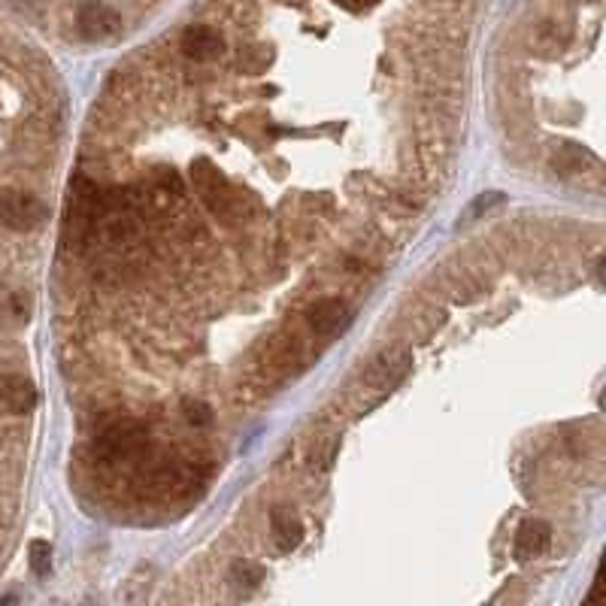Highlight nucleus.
Here are the masks:
<instances>
[{
  "label": "nucleus",
  "instance_id": "ddd939ff",
  "mask_svg": "<svg viewBox=\"0 0 606 606\" xmlns=\"http://www.w3.org/2000/svg\"><path fill=\"white\" fill-rule=\"evenodd\" d=\"M240 64H243V71L258 73V71H264V67L270 64V52H264V49H249V52H245V55L240 58Z\"/></svg>",
  "mask_w": 606,
  "mask_h": 606
},
{
  "label": "nucleus",
  "instance_id": "f257e3e1",
  "mask_svg": "<svg viewBox=\"0 0 606 606\" xmlns=\"http://www.w3.org/2000/svg\"><path fill=\"white\" fill-rule=\"evenodd\" d=\"M97 221H101V188L88 176H76L71 186V203H67L64 243L76 252L86 249Z\"/></svg>",
  "mask_w": 606,
  "mask_h": 606
},
{
  "label": "nucleus",
  "instance_id": "6e6552de",
  "mask_svg": "<svg viewBox=\"0 0 606 606\" xmlns=\"http://www.w3.org/2000/svg\"><path fill=\"white\" fill-rule=\"evenodd\" d=\"M37 403V391L19 376H0V412H30Z\"/></svg>",
  "mask_w": 606,
  "mask_h": 606
},
{
  "label": "nucleus",
  "instance_id": "9d476101",
  "mask_svg": "<svg viewBox=\"0 0 606 606\" xmlns=\"http://www.w3.org/2000/svg\"><path fill=\"white\" fill-rule=\"evenodd\" d=\"M270 527H273V536H276V546H279V552H291V549L301 546L303 525L297 521V516L291 510H273Z\"/></svg>",
  "mask_w": 606,
  "mask_h": 606
},
{
  "label": "nucleus",
  "instance_id": "f03ea898",
  "mask_svg": "<svg viewBox=\"0 0 606 606\" xmlns=\"http://www.w3.org/2000/svg\"><path fill=\"white\" fill-rule=\"evenodd\" d=\"M145 455H149V431L137 419L112 421L95 440V458L101 464L140 461Z\"/></svg>",
  "mask_w": 606,
  "mask_h": 606
},
{
  "label": "nucleus",
  "instance_id": "39448f33",
  "mask_svg": "<svg viewBox=\"0 0 606 606\" xmlns=\"http://www.w3.org/2000/svg\"><path fill=\"white\" fill-rule=\"evenodd\" d=\"M0 219H4V225L15 228V231H28V228L40 225L46 219V206L37 201L34 195H6L4 201H0Z\"/></svg>",
  "mask_w": 606,
  "mask_h": 606
},
{
  "label": "nucleus",
  "instance_id": "f8f14e48",
  "mask_svg": "<svg viewBox=\"0 0 606 606\" xmlns=\"http://www.w3.org/2000/svg\"><path fill=\"white\" fill-rule=\"evenodd\" d=\"M182 410H186V419L191 421L195 428H206L212 425V410L201 401H186L182 403Z\"/></svg>",
  "mask_w": 606,
  "mask_h": 606
},
{
  "label": "nucleus",
  "instance_id": "1a4fd4ad",
  "mask_svg": "<svg viewBox=\"0 0 606 606\" xmlns=\"http://www.w3.org/2000/svg\"><path fill=\"white\" fill-rule=\"evenodd\" d=\"M549 543H552V531H549V525L546 521H525V525L519 527V534H516V558L519 561H531V558H540L543 552L549 549Z\"/></svg>",
  "mask_w": 606,
  "mask_h": 606
},
{
  "label": "nucleus",
  "instance_id": "4468645a",
  "mask_svg": "<svg viewBox=\"0 0 606 606\" xmlns=\"http://www.w3.org/2000/svg\"><path fill=\"white\" fill-rule=\"evenodd\" d=\"M234 582H237V585H245V588L258 585V582H261V570H258V567H252L249 561L237 564L234 567Z\"/></svg>",
  "mask_w": 606,
  "mask_h": 606
},
{
  "label": "nucleus",
  "instance_id": "0eeeda50",
  "mask_svg": "<svg viewBox=\"0 0 606 606\" xmlns=\"http://www.w3.org/2000/svg\"><path fill=\"white\" fill-rule=\"evenodd\" d=\"M346 325H349V310H346V303L336 301V297H325V301H319L310 310V328L319 336H334Z\"/></svg>",
  "mask_w": 606,
  "mask_h": 606
},
{
  "label": "nucleus",
  "instance_id": "423d86ee",
  "mask_svg": "<svg viewBox=\"0 0 606 606\" xmlns=\"http://www.w3.org/2000/svg\"><path fill=\"white\" fill-rule=\"evenodd\" d=\"M182 52L195 61H212L221 55L225 43H221V34L212 25H188L182 30Z\"/></svg>",
  "mask_w": 606,
  "mask_h": 606
},
{
  "label": "nucleus",
  "instance_id": "9b49d317",
  "mask_svg": "<svg viewBox=\"0 0 606 606\" xmlns=\"http://www.w3.org/2000/svg\"><path fill=\"white\" fill-rule=\"evenodd\" d=\"M49 567H52V549L46 540H34L30 543V570L37 577H49Z\"/></svg>",
  "mask_w": 606,
  "mask_h": 606
},
{
  "label": "nucleus",
  "instance_id": "7ed1b4c3",
  "mask_svg": "<svg viewBox=\"0 0 606 606\" xmlns=\"http://www.w3.org/2000/svg\"><path fill=\"white\" fill-rule=\"evenodd\" d=\"M191 179H195V188L201 191L203 203L210 206L216 216L221 219L234 216L237 206H240V197L234 195V188L228 186L225 176H221L210 161H197L195 170H191Z\"/></svg>",
  "mask_w": 606,
  "mask_h": 606
},
{
  "label": "nucleus",
  "instance_id": "20e7f679",
  "mask_svg": "<svg viewBox=\"0 0 606 606\" xmlns=\"http://www.w3.org/2000/svg\"><path fill=\"white\" fill-rule=\"evenodd\" d=\"M76 30L82 34V40L104 43L121 30V15L110 4H104V0H86L76 10Z\"/></svg>",
  "mask_w": 606,
  "mask_h": 606
}]
</instances>
